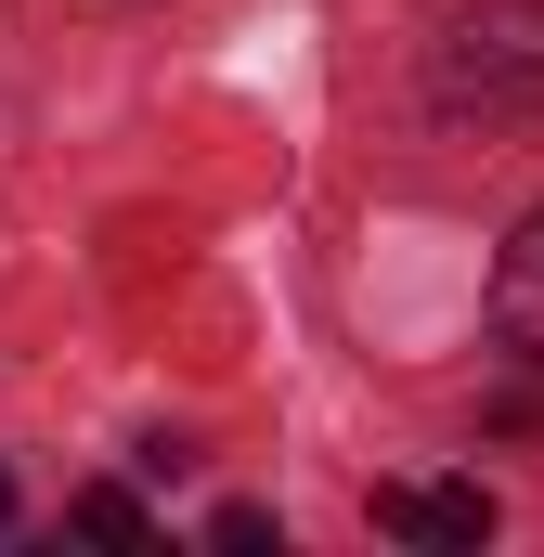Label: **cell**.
<instances>
[{"label":"cell","mask_w":544,"mask_h":557,"mask_svg":"<svg viewBox=\"0 0 544 557\" xmlns=\"http://www.w3.org/2000/svg\"><path fill=\"white\" fill-rule=\"evenodd\" d=\"M428 104L480 117V131H532L544 117V0H480L441 26L428 52Z\"/></svg>","instance_id":"6da1fadb"},{"label":"cell","mask_w":544,"mask_h":557,"mask_svg":"<svg viewBox=\"0 0 544 557\" xmlns=\"http://www.w3.org/2000/svg\"><path fill=\"white\" fill-rule=\"evenodd\" d=\"M376 532H403V545H480L493 493L480 480H376Z\"/></svg>","instance_id":"7a4b0ae2"},{"label":"cell","mask_w":544,"mask_h":557,"mask_svg":"<svg viewBox=\"0 0 544 557\" xmlns=\"http://www.w3.org/2000/svg\"><path fill=\"white\" fill-rule=\"evenodd\" d=\"M493 324H506V350L544 363V208L506 234V260H493Z\"/></svg>","instance_id":"3957f363"},{"label":"cell","mask_w":544,"mask_h":557,"mask_svg":"<svg viewBox=\"0 0 544 557\" xmlns=\"http://www.w3.org/2000/svg\"><path fill=\"white\" fill-rule=\"evenodd\" d=\"M78 532H91V545H143V506L131 493H78Z\"/></svg>","instance_id":"277c9868"},{"label":"cell","mask_w":544,"mask_h":557,"mask_svg":"<svg viewBox=\"0 0 544 557\" xmlns=\"http://www.w3.org/2000/svg\"><path fill=\"white\" fill-rule=\"evenodd\" d=\"M208 545H234V557H260V545H272V519H260V506H221V519H208Z\"/></svg>","instance_id":"5b68a950"},{"label":"cell","mask_w":544,"mask_h":557,"mask_svg":"<svg viewBox=\"0 0 544 557\" xmlns=\"http://www.w3.org/2000/svg\"><path fill=\"white\" fill-rule=\"evenodd\" d=\"M0 519H13V480H0Z\"/></svg>","instance_id":"8992f818"}]
</instances>
